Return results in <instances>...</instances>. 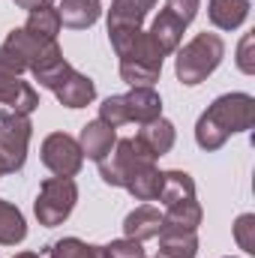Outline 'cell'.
Instances as JSON below:
<instances>
[{"label":"cell","instance_id":"1","mask_svg":"<svg viewBox=\"0 0 255 258\" xmlns=\"http://www.w3.org/2000/svg\"><path fill=\"white\" fill-rule=\"evenodd\" d=\"M255 123V99L249 93L219 96L195 123V141L201 150H219L234 132H246Z\"/></svg>","mask_w":255,"mask_h":258},{"label":"cell","instance_id":"2","mask_svg":"<svg viewBox=\"0 0 255 258\" xmlns=\"http://www.w3.org/2000/svg\"><path fill=\"white\" fill-rule=\"evenodd\" d=\"M117 57H120V78L132 87H150L159 72L165 54L159 51V45L153 42V36L141 27L135 30H111L108 33Z\"/></svg>","mask_w":255,"mask_h":258},{"label":"cell","instance_id":"3","mask_svg":"<svg viewBox=\"0 0 255 258\" xmlns=\"http://www.w3.org/2000/svg\"><path fill=\"white\" fill-rule=\"evenodd\" d=\"M162 117V99L153 87H132L123 96H108L99 105V120L108 126H123V123H150Z\"/></svg>","mask_w":255,"mask_h":258},{"label":"cell","instance_id":"4","mask_svg":"<svg viewBox=\"0 0 255 258\" xmlns=\"http://www.w3.org/2000/svg\"><path fill=\"white\" fill-rule=\"evenodd\" d=\"M225 57V42L216 36V33H198L195 39H189L180 51H177V60H174V72L183 84H201L216 66L222 63Z\"/></svg>","mask_w":255,"mask_h":258},{"label":"cell","instance_id":"5","mask_svg":"<svg viewBox=\"0 0 255 258\" xmlns=\"http://www.w3.org/2000/svg\"><path fill=\"white\" fill-rule=\"evenodd\" d=\"M33 78H36L42 87H48L66 108H84V105H90V102L96 99V84H93L87 75L75 72L66 60H57V63L33 72Z\"/></svg>","mask_w":255,"mask_h":258},{"label":"cell","instance_id":"6","mask_svg":"<svg viewBox=\"0 0 255 258\" xmlns=\"http://www.w3.org/2000/svg\"><path fill=\"white\" fill-rule=\"evenodd\" d=\"M75 201H78V186H75L72 177H48V180H42L36 204H33L39 225H45V228L63 225L69 219V213H72V207H75Z\"/></svg>","mask_w":255,"mask_h":258},{"label":"cell","instance_id":"7","mask_svg":"<svg viewBox=\"0 0 255 258\" xmlns=\"http://www.w3.org/2000/svg\"><path fill=\"white\" fill-rule=\"evenodd\" d=\"M153 162H156V159H150V156L144 153V147H141L135 138H120V141H114V150L99 159V174H102V180H105L108 186H123V189H126L129 180H132L141 168H147V165H153Z\"/></svg>","mask_w":255,"mask_h":258},{"label":"cell","instance_id":"8","mask_svg":"<svg viewBox=\"0 0 255 258\" xmlns=\"http://www.w3.org/2000/svg\"><path fill=\"white\" fill-rule=\"evenodd\" d=\"M30 120L15 111H0V177L21 171L30 144Z\"/></svg>","mask_w":255,"mask_h":258},{"label":"cell","instance_id":"9","mask_svg":"<svg viewBox=\"0 0 255 258\" xmlns=\"http://www.w3.org/2000/svg\"><path fill=\"white\" fill-rule=\"evenodd\" d=\"M3 45L21 60L24 69H30V72H39V69H45V66L63 60V51H60L57 39L36 36V33H30V30H24V27L9 30V36H6Z\"/></svg>","mask_w":255,"mask_h":258},{"label":"cell","instance_id":"10","mask_svg":"<svg viewBox=\"0 0 255 258\" xmlns=\"http://www.w3.org/2000/svg\"><path fill=\"white\" fill-rule=\"evenodd\" d=\"M42 162L48 171H54V177H75L84 165V153L72 135L51 132L42 141Z\"/></svg>","mask_w":255,"mask_h":258},{"label":"cell","instance_id":"11","mask_svg":"<svg viewBox=\"0 0 255 258\" xmlns=\"http://www.w3.org/2000/svg\"><path fill=\"white\" fill-rule=\"evenodd\" d=\"M0 105H9V111L27 117L39 108V93L30 81H21V75L0 72Z\"/></svg>","mask_w":255,"mask_h":258},{"label":"cell","instance_id":"12","mask_svg":"<svg viewBox=\"0 0 255 258\" xmlns=\"http://www.w3.org/2000/svg\"><path fill=\"white\" fill-rule=\"evenodd\" d=\"M198 225H201V204L192 198V201H180V204L165 207L159 234H195Z\"/></svg>","mask_w":255,"mask_h":258},{"label":"cell","instance_id":"13","mask_svg":"<svg viewBox=\"0 0 255 258\" xmlns=\"http://www.w3.org/2000/svg\"><path fill=\"white\" fill-rule=\"evenodd\" d=\"M135 141L144 147V153L150 159H159V156H165L174 147V123H168L165 117H156L150 123H141Z\"/></svg>","mask_w":255,"mask_h":258},{"label":"cell","instance_id":"14","mask_svg":"<svg viewBox=\"0 0 255 258\" xmlns=\"http://www.w3.org/2000/svg\"><path fill=\"white\" fill-rule=\"evenodd\" d=\"M114 141H117V132L114 126H108L105 120H90L87 126L81 129V138H78V147H81V153L87 156V159H102V156H108L111 153V147H114Z\"/></svg>","mask_w":255,"mask_h":258},{"label":"cell","instance_id":"15","mask_svg":"<svg viewBox=\"0 0 255 258\" xmlns=\"http://www.w3.org/2000/svg\"><path fill=\"white\" fill-rule=\"evenodd\" d=\"M156 0H114L108 9V33L111 30H135L147 18Z\"/></svg>","mask_w":255,"mask_h":258},{"label":"cell","instance_id":"16","mask_svg":"<svg viewBox=\"0 0 255 258\" xmlns=\"http://www.w3.org/2000/svg\"><path fill=\"white\" fill-rule=\"evenodd\" d=\"M159 228H162V213L156 207H150V204L135 207L126 219H123V234H126L129 240H138V243L156 237Z\"/></svg>","mask_w":255,"mask_h":258},{"label":"cell","instance_id":"17","mask_svg":"<svg viewBox=\"0 0 255 258\" xmlns=\"http://www.w3.org/2000/svg\"><path fill=\"white\" fill-rule=\"evenodd\" d=\"M60 15V27H72V30H84L93 27L102 15V3L99 0H63L57 6Z\"/></svg>","mask_w":255,"mask_h":258},{"label":"cell","instance_id":"18","mask_svg":"<svg viewBox=\"0 0 255 258\" xmlns=\"http://www.w3.org/2000/svg\"><path fill=\"white\" fill-rule=\"evenodd\" d=\"M183 30H186V24H183L174 12L162 9V12L153 18V24H150L147 33L153 36V42L159 45L162 54H171V51H177V45H180V39H183Z\"/></svg>","mask_w":255,"mask_h":258},{"label":"cell","instance_id":"19","mask_svg":"<svg viewBox=\"0 0 255 258\" xmlns=\"http://www.w3.org/2000/svg\"><path fill=\"white\" fill-rule=\"evenodd\" d=\"M210 24L219 30H237L249 15V0H210L207 3Z\"/></svg>","mask_w":255,"mask_h":258},{"label":"cell","instance_id":"20","mask_svg":"<svg viewBox=\"0 0 255 258\" xmlns=\"http://www.w3.org/2000/svg\"><path fill=\"white\" fill-rule=\"evenodd\" d=\"M195 198V183L186 171H165L162 174V189H159V201L165 207L180 204V201H192Z\"/></svg>","mask_w":255,"mask_h":258},{"label":"cell","instance_id":"21","mask_svg":"<svg viewBox=\"0 0 255 258\" xmlns=\"http://www.w3.org/2000/svg\"><path fill=\"white\" fill-rule=\"evenodd\" d=\"M24 237H27V222H24L21 210L0 198V243L3 246H15Z\"/></svg>","mask_w":255,"mask_h":258},{"label":"cell","instance_id":"22","mask_svg":"<svg viewBox=\"0 0 255 258\" xmlns=\"http://www.w3.org/2000/svg\"><path fill=\"white\" fill-rule=\"evenodd\" d=\"M162 174L165 171H159L156 165H147V168H141L132 180L126 183V189L138 201H153V198H159V189H162Z\"/></svg>","mask_w":255,"mask_h":258},{"label":"cell","instance_id":"23","mask_svg":"<svg viewBox=\"0 0 255 258\" xmlns=\"http://www.w3.org/2000/svg\"><path fill=\"white\" fill-rule=\"evenodd\" d=\"M198 237L195 234H159L156 258H195Z\"/></svg>","mask_w":255,"mask_h":258},{"label":"cell","instance_id":"24","mask_svg":"<svg viewBox=\"0 0 255 258\" xmlns=\"http://www.w3.org/2000/svg\"><path fill=\"white\" fill-rule=\"evenodd\" d=\"M24 30L36 33V36H45V39H57V33H60V15H57V6H45V9L30 12Z\"/></svg>","mask_w":255,"mask_h":258},{"label":"cell","instance_id":"25","mask_svg":"<svg viewBox=\"0 0 255 258\" xmlns=\"http://www.w3.org/2000/svg\"><path fill=\"white\" fill-rule=\"evenodd\" d=\"M48 258H105L102 246H93V243H84L78 237H63L51 246V255Z\"/></svg>","mask_w":255,"mask_h":258},{"label":"cell","instance_id":"26","mask_svg":"<svg viewBox=\"0 0 255 258\" xmlns=\"http://www.w3.org/2000/svg\"><path fill=\"white\" fill-rule=\"evenodd\" d=\"M234 240L243 252H255V216L252 213H243L237 216L234 222Z\"/></svg>","mask_w":255,"mask_h":258},{"label":"cell","instance_id":"27","mask_svg":"<svg viewBox=\"0 0 255 258\" xmlns=\"http://www.w3.org/2000/svg\"><path fill=\"white\" fill-rule=\"evenodd\" d=\"M102 252L105 258H144V249H141V243L138 240H114V243H108V246H102Z\"/></svg>","mask_w":255,"mask_h":258},{"label":"cell","instance_id":"28","mask_svg":"<svg viewBox=\"0 0 255 258\" xmlns=\"http://www.w3.org/2000/svg\"><path fill=\"white\" fill-rule=\"evenodd\" d=\"M198 3L201 0H165V9L174 12L183 24H189L192 18H195V12H198Z\"/></svg>","mask_w":255,"mask_h":258},{"label":"cell","instance_id":"29","mask_svg":"<svg viewBox=\"0 0 255 258\" xmlns=\"http://www.w3.org/2000/svg\"><path fill=\"white\" fill-rule=\"evenodd\" d=\"M252 42H255V36H252V33H246V36H243V42H240V51H237V66H240L246 75H252V72H255V60H252V54H249Z\"/></svg>","mask_w":255,"mask_h":258},{"label":"cell","instance_id":"30","mask_svg":"<svg viewBox=\"0 0 255 258\" xmlns=\"http://www.w3.org/2000/svg\"><path fill=\"white\" fill-rule=\"evenodd\" d=\"M15 6H21V9H27V12H36V9H45V6H51V0H12Z\"/></svg>","mask_w":255,"mask_h":258},{"label":"cell","instance_id":"31","mask_svg":"<svg viewBox=\"0 0 255 258\" xmlns=\"http://www.w3.org/2000/svg\"><path fill=\"white\" fill-rule=\"evenodd\" d=\"M15 258H39V255H36V252H18Z\"/></svg>","mask_w":255,"mask_h":258}]
</instances>
